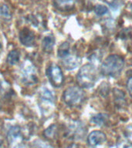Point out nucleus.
Instances as JSON below:
<instances>
[{
    "label": "nucleus",
    "instance_id": "nucleus-1",
    "mask_svg": "<svg viewBox=\"0 0 132 148\" xmlns=\"http://www.w3.org/2000/svg\"><path fill=\"white\" fill-rule=\"evenodd\" d=\"M124 66V60L118 55H111L101 65V73L104 76L116 77L120 75Z\"/></svg>",
    "mask_w": 132,
    "mask_h": 148
},
{
    "label": "nucleus",
    "instance_id": "nucleus-2",
    "mask_svg": "<svg viewBox=\"0 0 132 148\" xmlns=\"http://www.w3.org/2000/svg\"><path fill=\"white\" fill-rule=\"evenodd\" d=\"M76 78L79 85L81 87H93L97 79L96 68L92 64H85L79 70Z\"/></svg>",
    "mask_w": 132,
    "mask_h": 148
},
{
    "label": "nucleus",
    "instance_id": "nucleus-3",
    "mask_svg": "<svg viewBox=\"0 0 132 148\" xmlns=\"http://www.w3.org/2000/svg\"><path fill=\"white\" fill-rule=\"evenodd\" d=\"M85 97L83 90L79 86H69L63 92V99L69 106H77L83 103Z\"/></svg>",
    "mask_w": 132,
    "mask_h": 148
},
{
    "label": "nucleus",
    "instance_id": "nucleus-4",
    "mask_svg": "<svg viewBox=\"0 0 132 148\" xmlns=\"http://www.w3.org/2000/svg\"><path fill=\"white\" fill-rule=\"evenodd\" d=\"M47 75L51 84L55 87H60L63 83V74L60 67L56 64H51L47 69Z\"/></svg>",
    "mask_w": 132,
    "mask_h": 148
},
{
    "label": "nucleus",
    "instance_id": "nucleus-5",
    "mask_svg": "<svg viewBox=\"0 0 132 148\" xmlns=\"http://www.w3.org/2000/svg\"><path fill=\"white\" fill-rule=\"evenodd\" d=\"M22 80L25 84L30 85L36 83L38 81L37 76L36 75V70L33 65L30 62H24L23 66L22 67Z\"/></svg>",
    "mask_w": 132,
    "mask_h": 148
},
{
    "label": "nucleus",
    "instance_id": "nucleus-6",
    "mask_svg": "<svg viewBox=\"0 0 132 148\" xmlns=\"http://www.w3.org/2000/svg\"><path fill=\"white\" fill-rule=\"evenodd\" d=\"M106 140V134H104V132L100 131V130H94L88 135L87 137L88 144L92 147L102 144Z\"/></svg>",
    "mask_w": 132,
    "mask_h": 148
},
{
    "label": "nucleus",
    "instance_id": "nucleus-7",
    "mask_svg": "<svg viewBox=\"0 0 132 148\" xmlns=\"http://www.w3.org/2000/svg\"><path fill=\"white\" fill-rule=\"evenodd\" d=\"M19 40L21 43L25 46H31L34 44L35 35L32 30L24 28L19 32Z\"/></svg>",
    "mask_w": 132,
    "mask_h": 148
},
{
    "label": "nucleus",
    "instance_id": "nucleus-8",
    "mask_svg": "<svg viewBox=\"0 0 132 148\" xmlns=\"http://www.w3.org/2000/svg\"><path fill=\"white\" fill-rule=\"evenodd\" d=\"M76 0H54V5L60 11H69L75 5Z\"/></svg>",
    "mask_w": 132,
    "mask_h": 148
},
{
    "label": "nucleus",
    "instance_id": "nucleus-9",
    "mask_svg": "<svg viewBox=\"0 0 132 148\" xmlns=\"http://www.w3.org/2000/svg\"><path fill=\"white\" fill-rule=\"evenodd\" d=\"M63 66L67 69H74L78 66L80 63V60L77 56L68 55L67 57L63 58Z\"/></svg>",
    "mask_w": 132,
    "mask_h": 148
},
{
    "label": "nucleus",
    "instance_id": "nucleus-10",
    "mask_svg": "<svg viewBox=\"0 0 132 148\" xmlns=\"http://www.w3.org/2000/svg\"><path fill=\"white\" fill-rule=\"evenodd\" d=\"M54 42H55V39L53 36H47L45 37L42 42L43 50L46 53H50L51 51L53 50Z\"/></svg>",
    "mask_w": 132,
    "mask_h": 148
},
{
    "label": "nucleus",
    "instance_id": "nucleus-11",
    "mask_svg": "<svg viewBox=\"0 0 132 148\" xmlns=\"http://www.w3.org/2000/svg\"><path fill=\"white\" fill-rule=\"evenodd\" d=\"M21 128L19 126L12 127L7 134V140L9 143H12L20 136Z\"/></svg>",
    "mask_w": 132,
    "mask_h": 148
},
{
    "label": "nucleus",
    "instance_id": "nucleus-12",
    "mask_svg": "<svg viewBox=\"0 0 132 148\" xmlns=\"http://www.w3.org/2000/svg\"><path fill=\"white\" fill-rule=\"evenodd\" d=\"M107 118H108V116L105 113H98L91 118V122L97 126H102L106 123Z\"/></svg>",
    "mask_w": 132,
    "mask_h": 148
},
{
    "label": "nucleus",
    "instance_id": "nucleus-13",
    "mask_svg": "<svg viewBox=\"0 0 132 148\" xmlns=\"http://www.w3.org/2000/svg\"><path fill=\"white\" fill-rule=\"evenodd\" d=\"M19 61V53L17 50H12L7 56V62L10 65H16Z\"/></svg>",
    "mask_w": 132,
    "mask_h": 148
},
{
    "label": "nucleus",
    "instance_id": "nucleus-14",
    "mask_svg": "<svg viewBox=\"0 0 132 148\" xmlns=\"http://www.w3.org/2000/svg\"><path fill=\"white\" fill-rule=\"evenodd\" d=\"M68 55H69V44L65 42L61 44L58 49V56L63 59L67 57Z\"/></svg>",
    "mask_w": 132,
    "mask_h": 148
},
{
    "label": "nucleus",
    "instance_id": "nucleus-15",
    "mask_svg": "<svg viewBox=\"0 0 132 148\" xmlns=\"http://www.w3.org/2000/svg\"><path fill=\"white\" fill-rule=\"evenodd\" d=\"M56 132V125L52 124L47 129L44 130L43 135L46 138L49 139V140H52L55 136Z\"/></svg>",
    "mask_w": 132,
    "mask_h": 148
},
{
    "label": "nucleus",
    "instance_id": "nucleus-16",
    "mask_svg": "<svg viewBox=\"0 0 132 148\" xmlns=\"http://www.w3.org/2000/svg\"><path fill=\"white\" fill-rule=\"evenodd\" d=\"M40 95H41V99L43 101H48L51 102V103H53L54 97H53V94L51 93L50 91L47 90V89H44L41 92V94Z\"/></svg>",
    "mask_w": 132,
    "mask_h": 148
},
{
    "label": "nucleus",
    "instance_id": "nucleus-17",
    "mask_svg": "<svg viewBox=\"0 0 132 148\" xmlns=\"http://www.w3.org/2000/svg\"><path fill=\"white\" fill-rule=\"evenodd\" d=\"M107 11H108L107 7L104 5L98 4L94 8L95 13L97 14V16H104L107 12Z\"/></svg>",
    "mask_w": 132,
    "mask_h": 148
},
{
    "label": "nucleus",
    "instance_id": "nucleus-18",
    "mask_svg": "<svg viewBox=\"0 0 132 148\" xmlns=\"http://www.w3.org/2000/svg\"><path fill=\"white\" fill-rule=\"evenodd\" d=\"M35 145L38 148H53V147L46 142L41 140H37L35 141Z\"/></svg>",
    "mask_w": 132,
    "mask_h": 148
},
{
    "label": "nucleus",
    "instance_id": "nucleus-19",
    "mask_svg": "<svg viewBox=\"0 0 132 148\" xmlns=\"http://www.w3.org/2000/svg\"><path fill=\"white\" fill-rule=\"evenodd\" d=\"M1 12H2V14L5 17H10L11 16L10 12H9V8L7 7V5H2V9H1Z\"/></svg>",
    "mask_w": 132,
    "mask_h": 148
},
{
    "label": "nucleus",
    "instance_id": "nucleus-20",
    "mask_svg": "<svg viewBox=\"0 0 132 148\" xmlns=\"http://www.w3.org/2000/svg\"><path fill=\"white\" fill-rule=\"evenodd\" d=\"M127 90H128V91L132 93V76L131 77V78H129V79L127 80Z\"/></svg>",
    "mask_w": 132,
    "mask_h": 148
},
{
    "label": "nucleus",
    "instance_id": "nucleus-21",
    "mask_svg": "<svg viewBox=\"0 0 132 148\" xmlns=\"http://www.w3.org/2000/svg\"><path fill=\"white\" fill-rule=\"evenodd\" d=\"M67 148H78V147H77V145L75 144V143H73L71 145H69V147H67Z\"/></svg>",
    "mask_w": 132,
    "mask_h": 148
},
{
    "label": "nucleus",
    "instance_id": "nucleus-22",
    "mask_svg": "<svg viewBox=\"0 0 132 148\" xmlns=\"http://www.w3.org/2000/svg\"><path fill=\"white\" fill-rule=\"evenodd\" d=\"M111 1H113V0H106V2L108 3H111Z\"/></svg>",
    "mask_w": 132,
    "mask_h": 148
},
{
    "label": "nucleus",
    "instance_id": "nucleus-23",
    "mask_svg": "<svg viewBox=\"0 0 132 148\" xmlns=\"http://www.w3.org/2000/svg\"><path fill=\"white\" fill-rule=\"evenodd\" d=\"M1 47H2V45H1V43H0V49H1Z\"/></svg>",
    "mask_w": 132,
    "mask_h": 148
},
{
    "label": "nucleus",
    "instance_id": "nucleus-24",
    "mask_svg": "<svg viewBox=\"0 0 132 148\" xmlns=\"http://www.w3.org/2000/svg\"><path fill=\"white\" fill-rule=\"evenodd\" d=\"M131 11H132V5H131Z\"/></svg>",
    "mask_w": 132,
    "mask_h": 148
}]
</instances>
